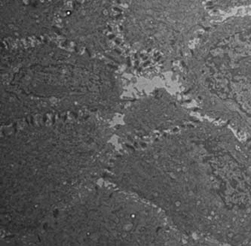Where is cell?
<instances>
[{
	"label": "cell",
	"instance_id": "obj_8",
	"mask_svg": "<svg viewBox=\"0 0 251 246\" xmlns=\"http://www.w3.org/2000/svg\"><path fill=\"white\" fill-rule=\"evenodd\" d=\"M51 3L30 0H4L2 37L26 39L51 33L54 18Z\"/></svg>",
	"mask_w": 251,
	"mask_h": 246
},
{
	"label": "cell",
	"instance_id": "obj_6",
	"mask_svg": "<svg viewBox=\"0 0 251 246\" xmlns=\"http://www.w3.org/2000/svg\"><path fill=\"white\" fill-rule=\"evenodd\" d=\"M211 24L207 0H129L123 33L129 47L171 68Z\"/></svg>",
	"mask_w": 251,
	"mask_h": 246
},
{
	"label": "cell",
	"instance_id": "obj_3",
	"mask_svg": "<svg viewBox=\"0 0 251 246\" xmlns=\"http://www.w3.org/2000/svg\"><path fill=\"white\" fill-rule=\"evenodd\" d=\"M1 78L4 124L80 112L107 117L121 106V84L111 67L53 43L2 51Z\"/></svg>",
	"mask_w": 251,
	"mask_h": 246
},
{
	"label": "cell",
	"instance_id": "obj_7",
	"mask_svg": "<svg viewBox=\"0 0 251 246\" xmlns=\"http://www.w3.org/2000/svg\"><path fill=\"white\" fill-rule=\"evenodd\" d=\"M199 119L176 96L157 89L129 106L125 114V129L140 136L152 137Z\"/></svg>",
	"mask_w": 251,
	"mask_h": 246
},
{
	"label": "cell",
	"instance_id": "obj_5",
	"mask_svg": "<svg viewBox=\"0 0 251 246\" xmlns=\"http://www.w3.org/2000/svg\"><path fill=\"white\" fill-rule=\"evenodd\" d=\"M57 211L42 236L51 245L189 244L162 211L123 191H88Z\"/></svg>",
	"mask_w": 251,
	"mask_h": 246
},
{
	"label": "cell",
	"instance_id": "obj_1",
	"mask_svg": "<svg viewBox=\"0 0 251 246\" xmlns=\"http://www.w3.org/2000/svg\"><path fill=\"white\" fill-rule=\"evenodd\" d=\"M151 138L118 165L123 188L201 246H251V144L199 118Z\"/></svg>",
	"mask_w": 251,
	"mask_h": 246
},
{
	"label": "cell",
	"instance_id": "obj_4",
	"mask_svg": "<svg viewBox=\"0 0 251 246\" xmlns=\"http://www.w3.org/2000/svg\"><path fill=\"white\" fill-rule=\"evenodd\" d=\"M179 76L196 111L251 145V15L210 25L179 64Z\"/></svg>",
	"mask_w": 251,
	"mask_h": 246
},
{
	"label": "cell",
	"instance_id": "obj_9",
	"mask_svg": "<svg viewBox=\"0 0 251 246\" xmlns=\"http://www.w3.org/2000/svg\"><path fill=\"white\" fill-rule=\"evenodd\" d=\"M64 35L91 55L106 51L109 47L106 20L101 7L91 3L78 8L67 19Z\"/></svg>",
	"mask_w": 251,
	"mask_h": 246
},
{
	"label": "cell",
	"instance_id": "obj_2",
	"mask_svg": "<svg viewBox=\"0 0 251 246\" xmlns=\"http://www.w3.org/2000/svg\"><path fill=\"white\" fill-rule=\"evenodd\" d=\"M25 124L2 142V200L30 224L96 176L111 130L95 115Z\"/></svg>",
	"mask_w": 251,
	"mask_h": 246
},
{
	"label": "cell",
	"instance_id": "obj_10",
	"mask_svg": "<svg viewBox=\"0 0 251 246\" xmlns=\"http://www.w3.org/2000/svg\"><path fill=\"white\" fill-rule=\"evenodd\" d=\"M210 11L226 12L241 7L251 6V0H207Z\"/></svg>",
	"mask_w": 251,
	"mask_h": 246
}]
</instances>
